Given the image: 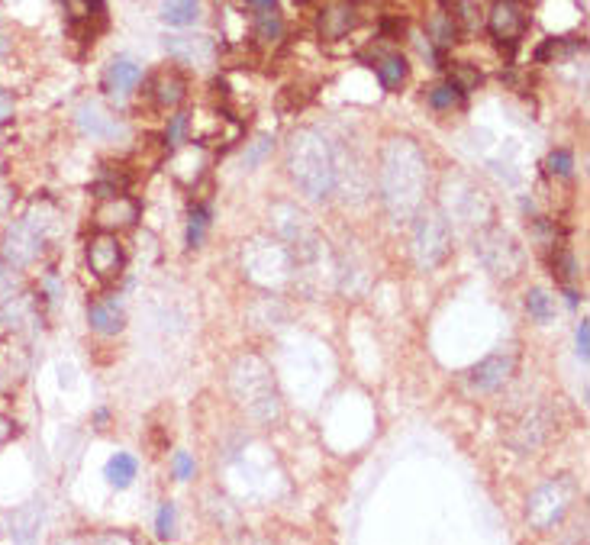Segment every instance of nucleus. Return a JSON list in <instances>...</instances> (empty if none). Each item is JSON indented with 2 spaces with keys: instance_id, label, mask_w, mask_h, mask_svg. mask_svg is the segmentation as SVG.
<instances>
[{
  "instance_id": "1",
  "label": "nucleus",
  "mask_w": 590,
  "mask_h": 545,
  "mask_svg": "<svg viewBox=\"0 0 590 545\" xmlns=\"http://www.w3.org/2000/svg\"><path fill=\"white\" fill-rule=\"evenodd\" d=\"M426 184H429V165L423 149L413 139L387 142L378 162V191L391 220L407 223L416 217V210L426 200Z\"/></svg>"
},
{
  "instance_id": "2",
  "label": "nucleus",
  "mask_w": 590,
  "mask_h": 545,
  "mask_svg": "<svg viewBox=\"0 0 590 545\" xmlns=\"http://www.w3.org/2000/svg\"><path fill=\"white\" fill-rule=\"evenodd\" d=\"M287 168L297 191L307 200H329L336 191V159L333 146L320 129H297L287 146Z\"/></svg>"
},
{
  "instance_id": "3",
  "label": "nucleus",
  "mask_w": 590,
  "mask_h": 545,
  "mask_svg": "<svg viewBox=\"0 0 590 545\" xmlns=\"http://www.w3.org/2000/svg\"><path fill=\"white\" fill-rule=\"evenodd\" d=\"M229 384L239 397V404L249 410V417L271 426L281 417V397L275 378H271L268 365L258 355H242L233 365V375H229Z\"/></svg>"
},
{
  "instance_id": "4",
  "label": "nucleus",
  "mask_w": 590,
  "mask_h": 545,
  "mask_svg": "<svg viewBox=\"0 0 590 545\" xmlns=\"http://www.w3.org/2000/svg\"><path fill=\"white\" fill-rule=\"evenodd\" d=\"M410 252L416 268L433 271L439 268L452 252V223L442 213V207H420L416 210V226L410 239Z\"/></svg>"
},
{
  "instance_id": "5",
  "label": "nucleus",
  "mask_w": 590,
  "mask_h": 545,
  "mask_svg": "<svg viewBox=\"0 0 590 545\" xmlns=\"http://www.w3.org/2000/svg\"><path fill=\"white\" fill-rule=\"evenodd\" d=\"M474 255H478V262L491 271L497 281L520 278V271L526 265L523 249L516 246V239L500 226L478 229V236H474Z\"/></svg>"
},
{
  "instance_id": "6",
  "label": "nucleus",
  "mask_w": 590,
  "mask_h": 545,
  "mask_svg": "<svg viewBox=\"0 0 590 545\" xmlns=\"http://www.w3.org/2000/svg\"><path fill=\"white\" fill-rule=\"evenodd\" d=\"M49 229H52V220L42 217L39 210L26 213L23 220L13 223L7 229V236H4V258H7V265H13V268L33 265L36 258L42 255V246H46Z\"/></svg>"
},
{
  "instance_id": "7",
  "label": "nucleus",
  "mask_w": 590,
  "mask_h": 545,
  "mask_svg": "<svg viewBox=\"0 0 590 545\" xmlns=\"http://www.w3.org/2000/svg\"><path fill=\"white\" fill-rule=\"evenodd\" d=\"M571 497H574V487L571 481L558 478V481H545L542 487H536L526 504V520L529 526L536 529V533H549L552 526H558L565 520V513L571 507Z\"/></svg>"
},
{
  "instance_id": "8",
  "label": "nucleus",
  "mask_w": 590,
  "mask_h": 545,
  "mask_svg": "<svg viewBox=\"0 0 590 545\" xmlns=\"http://www.w3.org/2000/svg\"><path fill=\"white\" fill-rule=\"evenodd\" d=\"M88 268L91 275L100 281H117L123 275V265H126V252H123V242L117 239V233H104L100 229L97 236L88 239Z\"/></svg>"
},
{
  "instance_id": "9",
  "label": "nucleus",
  "mask_w": 590,
  "mask_h": 545,
  "mask_svg": "<svg viewBox=\"0 0 590 545\" xmlns=\"http://www.w3.org/2000/svg\"><path fill=\"white\" fill-rule=\"evenodd\" d=\"M529 13H526V0H497L487 13V30H491L494 39L500 42H513L526 33Z\"/></svg>"
},
{
  "instance_id": "10",
  "label": "nucleus",
  "mask_w": 590,
  "mask_h": 545,
  "mask_svg": "<svg viewBox=\"0 0 590 545\" xmlns=\"http://www.w3.org/2000/svg\"><path fill=\"white\" fill-rule=\"evenodd\" d=\"M449 210H442L449 220H465V223H481L484 217H491V204H487L484 191L474 188L471 181L455 178V194H449Z\"/></svg>"
},
{
  "instance_id": "11",
  "label": "nucleus",
  "mask_w": 590,
  "mask_h": 545,
  "mask_svg": "<svg viewBox=\"0 0 590 545\" xmlns=\"http://www.w3.org/2000/svg\"><path fill=\"white\" fill-rule=\"evenodd\" d=\"M513 368H516V358L510 352H494V355H487L484 362H478L471 368L468 381H471L474 391L494 394V391H500V387L510 381Z\"/></svg>"
},
{
  "instance_id": "12",
  "label": "nucleus",
  "mask_w": 590,
  "mask_h": 545,
  "mask_svg": "<svg viewBox=\"0 0 590 545\" xmlns=\"http://www.w3.org/2000/svg\"><path fill=\"white\" fill-rule=\"evenodd\" d=\"M94 223L104 229V233H120V229H129L139 223V204L133 197H126L123 191L113 197H104L94 213Z\"/></svg>"
},
{
  "instance_id": "13",
  "label": "nucleus",
  "mask_w": 590,
  "mask_h": 545,
  "mask_svg": "<svg viewBox=\"0 0 590 545\" xmlns=\"http://www.w3.org/2000/svg\"><path fill=\"white\" fill-rule=\"evenodd\" d=\"M165 49L175 62L194 65V68H204L217 59V46H213L210 36H168Z\"/></svg>"
},
{
  "instance_id": "14",
  "label": "nucleus",
  "mask_w": 590,
  "mask_h": 545,
  "mask_svg": "<svg viewBox=\"0 0 590 545\" xmlns=\"http://www.w3.org/2000/svg\"><path fill=\"white\" fill-rule=\"evenodd\" d=\"M142 81V65L136 59H129V55H120V59H113L104 71V91L113 100H126L139 88Z\"/></svg>"
},
{
  "instance_id": "15",
  "label": "nucleus",
  "mask_w": 590,
  "mask_h": 545,
  "mask_svg": "<svg viewBox=\"0 0 590 545\" xmlns=\"http://www.w3.org/2000/svg\"><path fill=\"white\" fill-rule=\"evenodd\" d=\"M355 23H358V7L352 4V0H333V4H326L320 10V20H316L323 39L349 36L355 30Z\"/></svg>"
},
{
  "instance_id": "16",
  "label": "nucleus",
  "mask_w": 590,
  "mask_h": 545,
  "mask_svg": "<svg viewBox=\"0 0 590 545\" xmlns=\"http://www.w3.org/2000/svg\"><path fill=\"white\" fill-rule=\"evenodd\" d=\"M78 126H81V133L91 139H113L123 129L120 120L113 117L110 110L100 107L97 100H84L78 107Z\"/></svg>"
},
{
  "instance_id": "17",
  "label": "nucleus",
  "mask_w": 590,
  "mask_h": 545,
  "mask_svg": "<svg viewBox=\"0 0 590 545\" xmlns=\"http://www.w3.org/2000/svg\"><path fill=\"white\" fill-rule=\"evenodd\" d=\"M149 91H152V100L162 110H171V107H178L184 94H187V81L178 68H162V71H155L152 75V84H149Z\"/></svg>"
},
{
  "instance_id": "18",
  "label": "nucleus",
  "mask_w": 590,
  "mask_h": 545,
  "mask_svg": "<svg viewBox=\"0 0 590 545\" xmlns=\"http://www.w3.org/2000/svg\"><path fill=\"white\" fill-rule=\"evenodd\" d=\"M549 433H552V417L545 410H532L529 417L520 420V426H516V433L510 436V442L520 452H532L549 439Z\"/></svg>"
},
{
  "instance_id": "19",
  "label": "nucleus",
  "mask_w": 590,
  "mask_h": 545,
  "mask_svg": "<svg viewBox=\"0 0 590 545\" xmlns=\"http://www.w3.org/2000/svg\"><path fill=\"white\" fill-rule=\"evenodd\" d=\"M88 320H91V329L100 336H117L126 317H123V307H120V300L113 297V300H104V304H94L88 310Z\"/></svg>"
},
{
  "instance_id": "20",
  "label": "nucleus",
  "mask_w": 590,
  "mask_h": 545,
  "mask_svg": "<svg viewBox=\"0 0 590 545\" xmlns=\"http://www.w3.org/2000/svg\"><path fill=\"white\" fill-rule=\"evenodd\" d=\"M252 39L258 42V46H278V42L284 39V20H281V13L278 7H271V10H255V17H252Z\"/></svg>"
},
{
  "instance_id": "21",
  "label": "nucleus",
  "mask_w": 590,
  "mask_h": 545,
  "mask_svg": "<svg viewBox=\"0 0 590 545\" xmlns=\"http://www.w3.org/2000/svg\"><path fill=\"white\" fill-rule=\"evenodd\" d=\"M374 75L384 84V91H397L407 81V59L400 52H387L374 59Z\"/></svg>"
},
{
  "instance_id": "22",
  "label": "nucleus",
  "mask_w": 590,
  "mask_h": 545,
  "mask_svg": "<svg viewBox=\"0 0 590 545\" xmlns=\"http://www.w3.org/2000/svg\"><path fill=\"white\" fill-rule=\"evenodd\" d=\"M39 526H42V507H39V500H33V504L20 507L17 513L10 516V536L17 539V542H30V539H36Z\"/></svg>"
},
{
  "instance_id": "23",
  "label": "nucleus",
  "mask_w": 590,
  "mask_h": 545,
  "mask_svg": "<svg viewBox=\"0 0 590 545\" xmlns=\"http://www.w3.org/2000/svg\"><path fill=\"white\" fill-rule=\"evenodd\" d=\"M426 33H429V39H433L439 49H449L452 42L458 39V23H455V13H452L449 7L436 10L433 17L426 20Z\"/></svg>"
},
{
  "instance_id": "24",
  "label": "nucleus",
  "mask_w": 590,
  "mask_h": 545,
  "mask_svg": "<svg viewBox=\"0 0 590 545\" xmlns=\"http://www.w3.org/2000/svg\"><path fill=\"white\" fill-rule=\"evenodd\" d=\"M136 471H139L136 458L129 455V452H117V455H113L110 462H107L104 478H107V484H110V487H117V491H126V487L133 484Z\"/></svg>"
},
{
  "instance_id": "25",
  "label": "nucleus",
  "mask_w": 590,
  "mask_h": 545,
  "mask_svg": "<svg viewBox=\"0 0 590 545\" xmlns=\"http://www.w3.org/2000/svg\"><path fill=\"white\" fill-rule=\"evenodd\" d=\"M200 13V0H162V20L168 26H191Z\"/></svg>"
},
{
  "instance_id": "26",
  "label": "nucleus",
  "mask_w": 590,
  "mask_h": 545,
  "mask_svg": "<svg viewBox=\"0 0 590 545\" xmlns=\"http://www.w3.org/2000/svg\"><path fill=\"white\" fill-rule=\"evenodd\" d=\"M426 100H429V107H433V110L452 113V110H458L465 104V91H458L452 81H442V84H436V88H429Z\"/></svg>"
},
{
  "instance_id": "27",
  "label": "nucleus",
  "mask_w": 590,
  "mask_h": 545,
  "mask_svg": "<svg viewBox=\"0 0 590 545\" xmlns=\"http://www.w3.org/2000/svg\"><path fill=\"white\" fill-rule=\"evenodd\" d=\"M526 313L536 323H552L555 320V297L549 291H542V288H532L526 294Z\"/></svg>"
},
{
  "instance_id": "28",
  "label": "nucleus",
  "mask_w": 590,
  "mask_h": 545,
  "mask_svg": "<svg viewBox=\"0 0 590 545\" xmlns=\"http://www.w3.org/2000/svg\"><path fill=\"white\" fill-rule=\"evenodd\" d=\"M207 226H210V207H194L191 220H187V246L197 249L200 242H204Z\"/></svg>"
},
{
  "instance_id": "29",
  "label": "nucleus",
  "mask_w": 590,
  "mask_h": 545,
  "mask_svg": "<svg viewBox=\"0 0 590 545\" xmlns=\"http://www.w3.org/2000/svg\"><path fill=\"white\" fill-rule=\"evenodd\" d=\"M449 81L455 84L458 91H474L481 84V71L478 68H471V65H465V62H455L452 68H449Z\"/></svg>"
},
{
  "instance_id": "30",
  "label": "nucleus",
  "mask_w": 590,
  "mask_h": 545,
  "mask_svg": "<svg viewBox=\"0 0 590 545\" xmlns=\"http://www.w3.org/2000/svg\"><path fill=\"white\" fill-rule=\"evenodd\" d=\"M155 533L158 539H171V533H175V504L171 500H165L155 513Z\"/></svg>"
},
{
  "instance_id": "31",
  "label": "nucleus",
  "mask_w": 590,
  "mask_h": 545,
  "mask_svg": "<svg viewBox=\"0 0 590 545\" xmlns=\"http://www.w3.org/2000/svg\"><path fill=\"white\" fill-rule=\"evenodd\" d=\"M545 168H549V175H555V178H568V175H571V168H574L571 152L555 149V152L549 155V159H545Z\"/></svg>"
},
{
  "instance_id": "32",
  "label": "nucleus",
  "mask_w": 590,
  "mask_h": 545,
  "mask_svg": "<svg viewBox=\"0 0 590 545\" xmlns=\"http://www.w3.org/2000/svg\"><path fill=\"white\" fill-rule=\"evenodd\" d=\"M552 275H558L561 281H571L574 275H578V265H574L571 252L555 249V255H552Z\"/></svg>"
},
{
  "instance_id": "33",
  "label": "nucleus",
  "mask_w": 590,
  "mask_h": 545,
  "mask_svg": "<svg viewBox=\"0 0 590 545\" xmlns=\"http://www.w3.org/2000/svg\"><path fill=\"white\" fill-rule=\"evenodd\" d=\"M455 23L458 26H465V30H474V26L481 23V10H478V4H474V0H458L455 4Z\"/></svg>"
},
{
  "instance_id": "34",
  "label": "nucleus",
  "mask_w": 590,
  "mask_h": 545,
  "mask_svg": "<svg viewBox=\"0 0 590 545\" xmlns=\"http://www.w3.org/2000/svg\"><path fill=\"white\" fill-rule=\"evenodd\" d=\"M187 136V113H175V117L168 120V129H165V142L171 149H178L181 142Z\"/></svg>"
},
{
  "instance_id": "35",
  "label": "nucleus",
  "mask_w": 590,
  "mask_h": 545,
  "mask_svg": "<svg viewBox=\"0 0 590 545\" xmlns=\"http://www.w3.org/2000/svg\"><path fill=\"white\" fill-rule=\"evenodd\" d=\"M13 294H17V275H13L10 265L0 262V307H4Z\"/></svg>"
},
{
  "instance_id": "36",
  "label": "nucleus",
  "mask_w": 590,
  "mask_h": 545,
  "mask_svg": "<svg viewBox=\"0 0 590 545\" xmlns=\"http://www.w3.org/2000/svg\"><path fill=\"white\" fill-rule=\"evenodd\" d=\"M175 478L178 481H191L194 478V458L187 452H175Z\"/></svg>"
},
{
  "instance_id": "37",
  "label": "nucleus",
  "mask_w": 590,
  "mask_h": 545,
  "mask_svg": "<svg viewBox=\"0 0 590 545\" xmlns=\"http://www.w3.org/2000/svg\"><path fill=\"white\" fill-rule=\"evenodd\" d=\"M578 355H581V362H587V355H590V323L581 320L578 326Z\"/></svg>"
},
{
  "instance_id": "38",
  "label": "nucleus",
  "mask_w": 590,
  "mask_h": 545,
  "mask_svg": "<svg viewBox=\"0 0 590 545\" xmlns=\"http://www.w3.org/2000/svg\"><path fill=\"white\" fill-rule=\"evenodd\" d=\"M268 149H271V139H268V136H262V139H258L255 146H252V149L246 152V165H255V162H262V155H265Z\"/></svg>"
},
{
  "instance_id": "39",
  "label": "nucleus",
  "mask_w": 590,
  "mask_h": 545,
  "mask_svg": "<svg viewBox=\"0 0 590 545\" xmlns=\"http://www.w3.org/2000/svg\"><path fill=\"white\" fill-rule=\"evenodd\" d=\"M13 113V97L7 91H0V120H7Z\"/></svg>"
},
{
  "instance_id": "40",
  "label": "nucleus",
  "mask_w": 590,
  "mask_h": 545,
  "mask_svg": "<svg viewBox=\"0 0 590 545\" xmlns=\"http://www.w3.org/2000/svg\"><path fill=\"white\" fill-rule=\"evenodd\" d=\"M246 7H252V10H271V7H278V0H246Z\"/></svg>"
},
{
  "instance_id": "41",
  "label": "nucleus",
  "mask_w": 590,
  "mask_h": 545,
  "mask_svg": "<svg viewBox=\"0 0 590 545\" xmlns=\"http://www.w3.org/2000/svg\"><path fill=\"white\" fill-rule=\"evenodd\" d=\"M4 52H7V39L0 36V59H4Z\"/></svg>"
}]
</instances>
